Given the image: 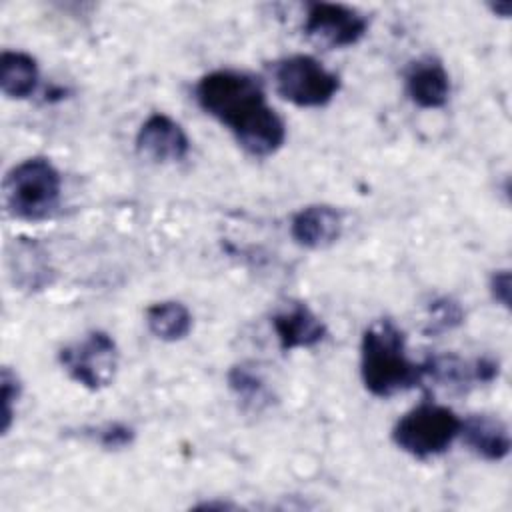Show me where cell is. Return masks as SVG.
<instances>
[{
    "label": "cell",
    "mask_w": 512,
    "mask_h": 512,
    "mask_svg": "<svg viewBox=\"0 0 512 512\" xmlns=\"http://www.w3.org/2000/svg\"><path fill=\"white\" fill-rule=\"evenodd\" d=\"M194 96L198 106L224 124L248 154L266 158L286 142V124L268 104L256 76L230 68L212 70L198 80Z\"/></svg>",
    "instance_id": "obj_1"
},
{
    "label": "cell",
    "mask_w": 512,
    "mask_h": 512,
    "mask_svg": "<svg viewBox=\"0 0 512 512\" xmlns=\"http://www.w3.org/2000/svg\"><path fill=\"white\" fill-rule=\"evenodd\" d=\"M360 378L364 388L376 398H390L422 384V362L410 360L406 336L390 318H378L364 330Z\"/></svg>",
    "instance_id": "obj_2"
},
{
    "label": "cell",
    "mask_w": 512,
    "mask_h": 512,
    "mask_svg": "<svg viewBox=\"0 0 512 512\" xmlns=\"http://www.w3.org/2000/svg\"><path fill=\"white\" fill-rule=\"evenodd\" d=\"M60 196L62 176L58 168L42 156L18 162L2 184L6 212L26 222L50 218L60 204Z\"/></svg>",
    "instance_id": "obj_3"
},
{
    "label": "cell",
    "mask_w": 512,
    "mask_h": 512,
    "mask_svg": "<svg viewBox=\"0 0 512 512\" xmlns=\"http://www.w3.org/2000/svg\"><path fill=\"white\" fill-rule=\"evenodd\" d=\"M462 418L436 402H422L396 420L392 442L406 454L426 460L446 452L460 436Z\"/></svg>",
    "instance_id": "obj_4"
},
{
    "label": "cell",
    "mask_w": 512,
    "mask_h": 512,
    "mask_svg": "<svg viewBox=\"0 0 512 512\" xmlns=\"http://www.w3.org/2000/svg\"><path fill=\"white\" fill-rule=\"evenodd\" d=\"M276 92L300 108H322L340 90V76L310 54H292L274 64Z\"/></svg>",
    "instance_id": "obj_5"
},
{
    "label": "cell",
    "mask_w": 512,
    "mask_h": 512,
    "mask_svg": "<svg viewBox=\"0 0 512 512\" xmlns=\"http://www.w3.org/2000/svg\"><path fill=\"white\" fill-rule=\"evenodd\" d=\"M58 362L76 384L96 392L114 382L120 352L108 332L92 330L84 338L60 348Z\"/></svg>",
    "instance_id": "obj_6"
},
{
    "label": "cell",
    "mask_w": 512,
    "mask_h": 512,
    "mask_svg": "<svg viewBox=\"0 0 512 512\" xmlns=\"http://www.w3.org/2000/svg\"><path fill=\"white\" fill-rule=\"evenodd\" d=\"M302 32L326 50L348 48L366 36L368 18L346 4L308 2Z\"/></svg>",
    "instance_id": "obj_7"
},
{
    "label": "cell",
    "mask_w": 512,
    "mask_h": 512,
    "mask_svg": "<svg viewBox=\"0 0 512 512\" xmlns=\"http://www.w3.org/2000/svg\"><path fill=\"white\" fill-rule=\"evenodd\" d=\"M136 150L158 164L182 162L190 152V138L174 118L154 112L138 128Z\"/></svg>",
    "instance_id": "obj_8"
},
{
    "label": "cell",
    "mask_w": 512,
    "mask_h": 512,
    "mask_svg": "<svg viewBox=\"0 0 512 512\" xmlns=\"http://www.w3.org/2000/svg\"><path fill=\"white\" fill-rule=\"evenodd\" d=\"M8 274L14 286L34 294L46 290L54 282V268L46 248L34 238H14L8 246Z\"/></svg>",
    "instance_id": "obj_9"
},
{
    "label": "cell",
    "mask_w": 512,
    "mask_h": 512,
    "mask_svg": "<svg viewBox=\"0 0 512 512\" xmlns=\"http://www.w3.org/2000/svg\"><path fill=\"white\" fill-rule=\"evenodd\" d=\"M344 228V216L330 204H310L300 208L290 222L292 240L308 250H322L338 242Z\"/></svg>",
    "instance_id": "obj_10"
},
{
    "label": "cell",
    "mask_w": 512,
    "mask_h": 512,
    "mask_svg": "<svg viewBox=\"0 0 512 512\" xmlns=\"http://www.w3.org/2000/svg\"><path fill=\"white\" fill-rule=\"evenodd\" d=\"M404 88L418 108H442L450 98V76L438 58L422 56L408 64L404 72Z\"/></svg>",
    "instance_id": "obj_11"
},
{
    "label": "cell",
    "mask_w": 512,
    "mask_h": 512,
    "mask_svg": "<svg viewBox=\"0 0 512 512\" xmlns=\"http://www.w3.org/2000/svg\"><path fill=\"white\" fill-rule=\"evenodd\" d=\"M270 322L278 346L284 352L314 348L326 338V324L304 302H290L282 310L274 312Z\"/></svg>",
    "instance_id": "obj_12"
},
{
    "label": "cell",
    "mask_w": 512,
    "mask_h": 512,
    "mask_svg": "<svg viewBox=\"0 0 512 512\" xmlns=\"http://www.w3.org/2000/svg\"><path fill=\"white\" fill-rule=\"evenodd\" d=\"M460 436L466 446L488 462H500L510 454V432L506 422L490 414H474L462 420Z\"/></svg>",
    "instance_id": "obj_13"
},
{
    "label": "cell",
    "mask_w": 512,
    "mask_h": 512,
    "mask_svg": "<svg viewBox=\"0 0 512 512\" xmlns=\"http://www.w3.org/2000/svg\"><path fill=\"white\" fill-rule=\"evenodd\" d=\"M36 60L20 50H4L0 56V88L12 100H26L38 86Z\"/></svg>",
    "instance_id": "obj_14"
},
{
    "label": "cell",
    "mask_w": 512,
    "mask_h": 512,
    "mask_svg": "<svg viewBox=\"0 0 512 512\" xmlns=\"http://www.w3.org/2000/svg\"><path fill=\"white\" fill-rule=\"evenodd\" d=\"M228 388L238 398L244 410L260 412L272 404V390L268 388L262 372L252 362L234 364L228 374Z\"/></svg>",
    "instance_id": "obj_15"
},
{
    "label": "cell",
    "mask_w": 512,
    "mask_h": 512,
    "mask_svg": "<svg viewBox=\"0 0 512 512\" xmlns=\"http://www.w3.org/2000/svg\"><path fill=\"white\" fill-rule=\"evenodd\" d=\"M146 326L162 342H180L192 330V314L178 300H162L148 306Z\"/></svg>",
    "instance_id": "obj_16"
},
{
    "label": "cell",
    "mask_w": 512,
    "mask_h": 512,
    "mask_svg": "<svg viewBox=\"0 0 512 512\" xmlns=\"http://www.w3.org/2000/svg\"><path fill=\"white\" fill-rule=\"evenodd\" d=\"M464 320L462 306L452 298H436L428 306V326L424 328L426 334H440L460 326Z\"/></svg>",
    "instance_id": "obj_17"
},
{
    "label": "cell",
    "mask_w": 512,
    "mask_h": 512,
    "mask_svg": "<svg viewBox=\"0 0 512 512\" xmlns=\"http://www.w3.org/2000/svg\"><path fill=\"white\" fill-rule=\"evenodd\" d=\"M82 434L94 440L104 450L128 448L136 438V430L124 422H106L96 428H84Z\"/></svg>",
    "instance_id": "obj_18"
},
{
    "label": "cell",
    "mask_w": 512,
    "mask_h": 512,
    "mask_svg": "<svg viewBox=\"0 0 512 512\" xmlns=\"http://www.w3.org/2000/svg\"><path fill=\"white\" fill-rule=\"evenodd\" d=\"M22 396V382L18 378V374L4 366L2 374H0V398H2V434H8L12 420H14V412H16V404Z\"/></svg>",
    "instance_id": "obj_19"
},
{
    "label": "cell",
    "mask_w": 512,
    "mask_h": 512,
    "mask_svg": "<svg viewBox=\"0 0 512 512\" xmlns=\"http://www.w3.org/2000/svg\"><path fill=\"white\" fill-rule=\"evenodd\" d=\"M490 294L494 302L510 308V270H496L490 276Z\"/></svg>",
    "instance_id": "obj_20"
},
{
    "label": "cell",
    "mask_w": 512,
    "mask_h": 512,
    "mask_svg": "<svg viewBox=\"0 0 512 512\" xmlns=\"http://www.w3.org/2000/svg\"><path fill=\"white\" fill-rule=\"evenodd\" d=\"M488 8L492 10V14L500 16V18H508L510 12H512V2H510V0H504V2H490Z\"/></svg>",
    "instance_id": "obj_21"
}]
</instances>
